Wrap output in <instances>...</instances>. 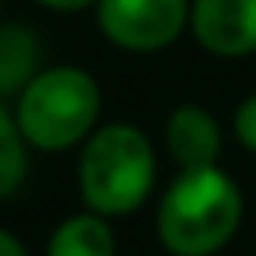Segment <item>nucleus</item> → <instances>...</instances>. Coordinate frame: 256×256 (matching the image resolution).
I'll return each mask as SVG.
<instances>
[{"label": "nucleus", "mask_w": 256, "mask_h": 256, "mask_svg": "<svg viewBox=\"0 0 256 256\" xmlns=\"http://www.w3.org/2000/svg\"><path fill=\"white\" fill-rule=\"evenodd\" d=\"M242 221V193L218 168H182L158 207V238L176 256L218 252Z\"/></svg>", "instance_id": "obj_1"}, {"label": "nucleus", "mask_w": 256, "mask_h": 256, "mask_svg": "<svg viewBox=\"0 0 256 256\" xmlns=\"http://www.w3.org/2000/svg\"><path fill=\"white\" fill-rule=\"evenodd\" d=\"M81 196L95 214H130L154 186V151L148 137L126 123L98 130L81 151Z\"/></svg>", "instance_id": "obj_2"}, {"label": "nucleus", "mask_w": 256, "mask_h": 256, "mask_svg": "<svg viewBox=\"0 0 256 256\" xmlns=\"http://www.w3.org/2000/svg\"><path fill=\"white\" fill-rule=\"evenodd\" d=\"M102 109L98 84L88 70L53 67L28 81L18 98V130L39 151H67L95 126Z\"/></svg>", "instance_id": "obj_3"}, {"label": "nucleus", "mask_w": 256, "mask_h": 256, "mask_svg": "<svg viewBox=\"0 0 256 256\" xmlns=\"http://www.w3.org/2000/svg\"><path fill=\"white\" fill-rule=\"evenodd\" d=\"M190 0H98V25L123 50L151 53L186 28Z\"/></svg>", "instance_id": "obj_4"}, {"label": "nucleus", "mask_w": 256, "mask_h": 256, "mask_svg": "<svg viewBox=\"0 0 256 256\" xmlns=\"http://www.w3.org/2000/svg\"><path fill=\"white\" fill-rule=\"evenodd\" d=\"M193 36L218 56L256 50V0H193Z\"/></svg>", "instance_id": "obj_5"}, {"label": "nucleus", "mask_w": 256, "mask_h": 256, "mask_svg": "<svg viewBox=\"0 0 256 256\" xmlns=\"http://www.w3.org/2000/svg\"><path fill=\"white\" fill-rule=\"evenodd\" d=\"M165 140H168L172 158L182 168H207L221 154V130L214 116L200 106H179L168 116Z\"/></svg>", "instance_id": "obj_6"}, {"label": "nucleus", "mask_w": 256, "mask_h": 256, "mask_svg": "<svg viewBox=\"0 0 256 256\" xmlns=\"http://www.w3.org/2000/svg\"><path fill=\"white\" fill-rule=\"evenodd\" d=\"M39 67V39L25 25H0V95L25 92Z\"/></svg>", "instance_id": "obj_7"}, {"label": "nucleus", "mask_w": 256, "mask_h": 256, "mask_svg": "<svg viewBox=\"0 0 256 256\" xmlns=\"http://www.w3.org/2000/svg\"><path fill=\"white\" fill-rule=\"evenodd\" d=\"M116 252V238L112 228L102 221V214H74L67 218L53 238L46 256H112Z\"/></svg>", "instance_id": "obj_8"}, {"label": "nucleus", "mask_w": 256, "mask_h": 256, "mask_svg": "<svg viewBox=\"0 0 256 256\" xmlns=\"http://www.w3.org/2000/svg\"><path fill=\"white\" fill-rule=\"evenodd\" d=\"M25 137L18 130V120L0 106V196H8L25 179Z\"/></svg>", "instance_id": "obj_9"}, {"label": "nucleus", "mask_w": 256, "mask_h": 256, "mask_svg": "<svg viewBox=\"0 0 256 256\" xmlns=\"http://www.w3.org/2000/svg\"><path fill=\"white\" fill-rule=\"evenodd\" d=\"M235 134H238V140L249 151H256V95L238 106V112H235Z\"/></svg>", "instance_id": "obj_10"}, {"label": "nucleus", "mask_w": 256, "mask_h": 256, "mask_svg": "<svg viewBox=\"0 0 256 256\" xmlns=\"http://www.w3.org/2000/svg\"><path fill=\"white\" fill-rule=\"evenodd\" d=\"M0 256H28V252H25V246H22L11 232L0 228Z\"/></svg>", "instance_id": "obj_11"}, {"label": "nucleus", "mask_w": 256, "mask_h": 256, "mask_svg": "<svg viewBox=\"0 0 256 256\" xmlns=\"http://www.w3.org/2000/svg\"><path fill=\"white\" fill-rule=\"evenodd\" d=\"M39 4L50 8V11H81V8L95 4V0H39Z\"/></svg>", "instance_id": "obj_12"}]
</instances>
